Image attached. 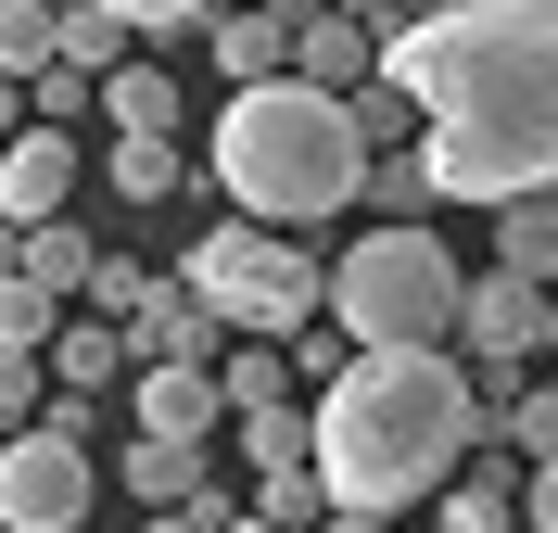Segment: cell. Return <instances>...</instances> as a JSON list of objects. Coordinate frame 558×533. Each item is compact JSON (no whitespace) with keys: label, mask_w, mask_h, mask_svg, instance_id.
<instances>
[{"label":"cell","mask_w":558,"mask_h":533,"mask_svg":"<svg viewBox=\"0 0 558 533\" xmlns=\"http://www.w3.org/2000/svg\"><path fill=\"white\" fill-rule=\"evenodd\" d=\"M89 114H102L114 141H178V64H102V89H89Z\"/></svg>","instance_id":"cell-13"},{"label":"cell","mask_w":558,"mask_h":533,"mask_svg":"<svg viewBox=\"0 0 558 533\" xmlns=\"http://www.w3.org/2000/svg\"><path fill=\"white\" fill-rule=\"evenodd\" d=\"M521 533H558V458L521 470Z\"/></svg>","instance_id":"cell-32"},{"label":"cell","mask_w":558,"mask_h":533,"mask_svg":"<svg viewBox=\"0 0 558 533\" xmlns=\"http://www.w3.org/2000/svg\"><path fill=\"white\" fill-rule=\"evenodd\" d=\"M355 166L368 141L343 128L330 89L305 76H267V89H229L204 128V178L229 191V216L254 229H317V216H355Z\"/></svg>","instance_id":"cell-3"},{"label":"cell","mask_w":558,"mask_h":533,"mask_svg":"<svg viewBox=\"0 0 558 533\" xmlns=\"http://www.w3.org/2000/svg\"><path fill=\"white\" fill-rule=\"evenodd\" d=\"M242 508H254L267 533H317V521H330V483L292 458V470H254V496H242Z\"/></svg>","instance_id":"cell-22"},{"label":"cell","mask_w":558,"mask_h":533,"mask_svg":"<svg viewBox=\"0 0 558 533\" xmlns=\"http://www.w3.org/2000/svg\"><path fill=\"white\" fill-rule=\"evenodd\" d=\"M242 432V470H292L305 458V407H254V420H229Z\"/></svg>","instance_id":"cell-27"},{"label":"cell","mask_w":558,"mask_h":533,"mask_svg":"<svg viewBox=\"0 0 558 533\" xmlns=\"http://www.w3.org/2000/svg\"><path fill=\"white\" fill-rule=\"evenodd\" d=\"M317 533H393V521H355V508H330V521H317Z\"/></svg>","instance_id":"cell-33"},{"label":"cell","mask_w":558,"mask_h":533,"mask_svg":"<svg viewBox=\"0 0 558 533\" xmlns=\"http://www.w3.org/2000/svg\"><path fill=\"white\" fill-rule=\"evenodd\" d=\"M102 13H114V26H153V38H178V26H204V13H216V0H102Z\"/></svg>","instance_id":"cell-30"},{"label":"cell","mask_w":558,"mask_h":533,"mask_svg":"<svg viewBox=\"0 0 558 533\" xmlns=\"http://www.w3.org/2000/svg\"><path fill=\"white\" fill-rule=\"evenodd\" d=\"M381 76L418 102V166L445 204L558 191V0H457L381 38Z\"/></svg>","instance_id":"cell-1"},{"label":"cell","mask_w":558,"mask_h":533,"mask_svg":"<svg viewBox=\"0 0 558 533\" xmlns=\"http://www.w3.org/2000/svg\"><path fill=\"white\" fill-rule=\"evenodd\" d=\"M495 445H508L521 470H546L558 458V381H521V393H508V407H495Z\"/></svg>","instance_id":"cell-23"},{"label":"cell","mask_w":558,"mask_h":533,"mask_svg":"<svg viewBox=\"0 0 558 533\" xmlns=\"http://www.w3.org/2000/svg\"><path fill=\"white\" fill-rule=\"evenodd\" d=\"M495 267H521V280H558V191H521V204H495Z\"/></svg>","instance_id":"cell-18"},{"label":"cell","mask_w":558,"mask_h":533,"mask_svg":"<svg viewBox=\"0 0 558 533\" xmlns=\"http://www.w3.org/2000/svg\"><path fill=\"white\" fill-rule=\"evenodd\" d=\"M546 355H558V280H546Z\"/></svg>","instance_id":"cell-34"},{"label":"cell","mask_w":558,"mask_h":533,"mask_svg":"<svg viewBox=\"0 0 558 533\" xmlns=\"http://www.w3.org/2000/svg\"><path fill=\"white\" fill-rule=\"evenodd\" d=\"M381 13L393 0H305V13H292V76H305V89H330V102H343L355 76L381 64Z\"/></svg>","instance_id":"cell-8"},{"label":"cell","mask_w":558,"mask_h":533,"mask_svg":"<svg viewBox=\"0 0 558 533\" xmlns=\"http://www.w3.org/2000/svg\"><path fill=\"white\" fill-rule=\"evenodd\" d=\"M457 368H470V381H483V368H508V381H521L533 355H546V280H521V267H470V280H457Z\"/></svg>","instance_id":"cell-7"},{"label":"cell","mask_w":558,"mask_h":533,"mask_svg":"<svg viewBox=\"0 0 558 533\" xmlns=\"http://www.w3.org/2000/svg\"><path fill=\"white\" fill-rule=\"evenodd\" d=\"M51 330H64V292H38L26 267H0V343H26V355H38Z\"/></svg>","instance_id":"cell-25"},{"label":"cell","mask_w":558,"mask_h":533,"mask_svg":"<svg viewBox=\"0 0 558 533\" xmlns=\"http://www.w3.org/2000/svg\"><path fill=\"white\" fill-rule=\"evenodd\" d=\"M38 368H51L64 393H102V381H128V330L114 318H64L51 343H38Z\"/></svg>","instance_id":"cell-16"},{"label":"cell","mask_w":558,"mask_h":533,"mask_svg":"<svg viewBox=\"0 0 558 533\" xmlns=\"http://www.w3.org/2000/svg\"><path fill=\"white\" fill-rule=\"evenodd\" d=\"M0 432H26V420H0Z\"/></svg>","instance_id":"cell-37"},{"label":"cell","mask_w":558,"mask_h":533,"mask_svg":"<svg viewBox=\"0 0 558 533\" xmlns=\"http://www.w3.org/2000/svg\"><path fill=\"white\" fill-rule=\"evenodd\" d=\"M229 533H267V521H254V508H242V521H229Z\"/></svg>","instance_id":"cell-36"},{"label":"cell","mask_w":558,"mask_h":533,"mask_svg":"<svg viewBox=\"0 0 558 533\" xmlns=\"http://www.w3.org/2000/svg\"><path fill=\"white\" fill-rule=\"evenodd\" d=\"M178 280L204 292V318H216V330H242V343H292V330H317L330 254H305V229H254V216H216L204 242L178 254Z\"/></svg>","instance_id":"cell-5"},{"label":"cell","mask_w":558,"mask_h":533,"mask_svg":"<svg viewBox=\"0 0 558 533\" xmlns=\"http://www.w3.org/2000/svg\"><path fill=\"white\" fill-rule=\"evenodd\" d=\"M89 254H102V242H89L76 216H38V229H13V267H26L38 292H76V280H89Z\"/></svg>","instance_id":"cell-19"},{"label":"cell","mask_w":558,"mask_h":533,"mask_svg":"<svg viewBox=\"0 0 558 533\" xmlns=\"http://www.w3.org/2000/svg\"><path fill=\"white\" fill-rule=\"evenodd\" d=\"M204 445H153V432H128V445H114V470H102V483H128V496L140 508H178V496H191V483H204Z\"/></svg>","instance_id":"cell-15"},{"label":"cell","mask_w":558,"mask_h":533,"mask_svg":"<svg viewBox=\"0 0 558 533\" xmlns=\"http://www.w3.org/2000/svg\"><path fill=\"white\" fill-rule=\"evenodd\" d=\"M38 393H51V368L26 343H0V420H38Z\"/></svg>","instance_id":"cell-31"},{"label":"cell","mask_w":558,"mask_h":533,"mask_svg":"<svg viewBox=\"0 0 558 533\" xmlns=\"http://www.w3.org/2000/svg\"><path fill=\"white\" fill-rule=\"evenodd\" d=\"M355 204H368V229H432L445 191H432V166H418V141H407V153H368V166H355Z\"/></svg>","instance_id":"cell-14"},{"label":"cell","mask_w":558,"mask_h":533,"mask_svg":"<svg viewBox=\"0 0 558 533\" xmlns=\"http://www.w3.org/2000/svg\"><path fill=\"white\" fill-rule=\"evenodd\" d=\"M216 420H229V407H216V368H128V432H153V445H204Z\"/></svg>","instance_id":"cell-12"},{"label":"cell","mask_w":558,"mask_h":533,"mask_svg":"<svg viewBox=\"0 0 558 533\" xmlns=\"http://www.w3.org/2000/svg\"><path fill=\"white\" fill-rule=\"evenodd\" d=\"M292 13H305V0H216V13H204V64L229 76V89L292 76Z\"/></svg>","instance_id":"cell-11"},{"label":"cell","mask_w":558,"mask_h":533,"mask_svg":"<svg viewBox=\"0 0 558 533\" xmlns=\"http://www.w3.org/2000/svg\"><path fill=\"white\" fill-rule=\"evenodd\" d=\"M343 128H355V141H368V153H407V141H418V102H407V89H393L381 64H368V76H355V89H343Z\"/></svg>","instance_id":"cell-21"},{"label":"cell","mask_w":558,"mask_h":533,"mask_svg":"<svg viewBox=\"0 0 558 533\" xmlns=\"http://www.w3.org/2000/svg\"><path fill=\"white\" fill-rule=\"evenodd\" d=\"M432 533H521V496H495V483H445Z\"/></svg>","instance_id":"cell-28"},{"label":"cell","mask_w":558,"mask_h":533,"mask_svg":"<svg viewBox=\"0 0 558 533\" xmlns=\"http://www.w3.org/2000/svg\"><path fill=\"white\" fill-rule=\"evenodd\" d=\"M216 407H229V420L292 407V343H216Z\"/></svg>","instance_id":"cell-17"},{"label":"cell","mask_w":558,"mask_h":533,"mask_svg":"<svg viewBox=\"0 0 558 533\" xmlns=\"http://www.w3.org/2000/svg\"><path fill=\"white\" fill-rule=\"evenodd\" d=\"M178 178H191L178 141H114V153H102V191H114V204H166Z\"/></svg>","instance_id":"cell-24"},{"label":"cell","mask_w":558,"mask_h":533,"mask_svg":"<svg viewBox=\"0 0 558 533\" xmlns=\"http://www.w3.org/2000/svg\"><path fill=\"white\" fill-rule=\"evenodd\" d=\"M38 64H64V0H0V76L26 89Z\"/></svg>","instance_id":"cell-20"},{"label":"cell","mask_w":558,"mask_h":533,"mask_svg":"<svg viewBox=\"0 0 558 533\" xmlns=\"http://www.w3.org/2000/svg\"><path fill=\"white\" fill-rule=\"evenodd\" d=\"M64 64H76V76H102V64H128V26H114L102 0H64Z\"/></svg>","instance_id":"cell-26"},{"label":"cell","mask_w":558,"mask_h":533,"mask_svg":"<svg viewBox=\"0 0 558 533\" xmlns=\"http://www.w3.org/2000/svg\"><path fill=\"white\" fill-rule=\"evenodd\" d=\"M114 330H128V368H216V343H229V330L204 318V292L166 280V267L140 280V305H128Z\"/></svg>","instance_id":"cell-10"},{"label":"cell","mask_w":558,"mask_h":533,"mask_svg":"<svg viewBox=\"0 0 558 533\" xmlns=\"http://www.w3.org/2000/svg\"><path fill=\"white\" fill-rule=\"evenodd\" d=\"M140 280H153L140 254H89V280H76V292H89V318H128V305H140Z\"/></svg>","instance_id":"cell-29"},{"label":"cell","mask_w":558,"mask_h":533,"mask_svg":"<svg viewBox=\"0 0 558 533\" xmlns=\"http://www.w3.org/2000/svg\"><path fill=\"white\" fill-rule=\"evenodd\" d=\"M393 13H457V0H393Z\"/></svg>","instance_id":"cell-35"},{"label":"cell","mask_w":558,"mask_h":533,"mask_svg":"<svg viewBox=\"0 0 558 533\" xmlns=\"http://www.w3.org/2000/svg\"><path fill=\"white\" fill-rule=\"evenodd\" d=\"M102 508V458L64 445V432H0V533H76Z\"/></svg>","instance_id":"cell-6"},{"label":"cell","mask_w":558,"mask_h":533,"mask_svg":"<svg viewBox=\"0 0 558 533\" xmlns=\"http://www.w3.org/2000/svg\"><path fill=\"white\" fill-rule=\"evenodd\" d=\"M457 267L432 229H368V242L330 254V292H317V318L343 330L355 355H381V343H445L457 330Z\"/></svg>","instance_id":"cell-4"},{"label":"cell","mask_w":558,"mask_h":533,"mask_svg":"<svg viewBox=\"0 0 558 533\" xmlns=\"http://www.w3.org/2000/svg\"><path fill=\"white\" fill-rule=\"evenodd\" d=\"M76 178H89L76 128H13V141H0V229H38V216H76Z\"/></svg>","instance_id":"cell-9"},{"label":"cell","mask_w":558,"mask_h":533,"mask_svg":"<svg viewBox=\"0 0 558 533\" xmlns=\"http://www.w3.org/2000/svg\"><path fill=\"white\" fill-rule=\"evenodd\" d=\"M470 368L457 343H381V355H343L330 381L305 393V470L330 483V508L355 521H407L418 496H445L457 458H470Z\"/></svg>","instance_id":"cell-2"}]
</instances>
